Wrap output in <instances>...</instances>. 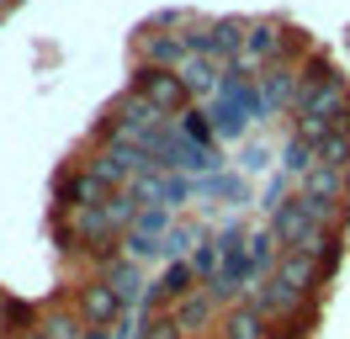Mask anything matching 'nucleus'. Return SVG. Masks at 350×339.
<instances>
[{"mask_svg":"<svg viewBox=\"0 0 350 339\" xmlns=\"http://www.w3.org/2000/svg\"><path fill=\"white\" fill-rule=\"evenodd\" d=\"M133 90H138L149 106H159L165 117H180L186 101H191V96H186V85H180V74H175V69H154V64H138Z\"/></svg>","mask_w":350,"mask_h":339,"instance_id":"1","label":"nucleus"},{"mask_svg":"<svg viewBox=\"0 0 350 339\" xmlns=\"http://www.w3.org/2000/svg\"><path fill=\"white\" fill-rule=\"evenodd\" d=\"M75 313L85 318V329H111L128 308H122V297L111 292L107 281H85V286L75 292Z\"/></svg>","mask_w":350,"mask_h":339,"instance_id":"2","label":"nucleus"},{"mask_svg":"<svg viewBox=\"0 0 350 339\" xmlns=\"http://www.w3.org/2000/svg\"><path fill=\"white\" fill-rule=\"evenodd\" d=\"M271 233L282 239L286 249H303L308 239L319 233V223H313V217H308V207L297 202V196H292V202H282V207L271 212Z\"/></svg>","mask_w":350,"mask_h":339,"instance_id":"3","label":"nucleus"},{"mask_svg":"<svg viewBox=\"0 0 350 339\" xmlns=\"http://www.w3.org/2000/svg\"><path fill=\"white\" fill-rule=\"evenodd\" d=\"M276 281H282L286 292H297V297H313L319 292V275H324V265H319V260H308L303 249H286L282 260H276Z\"/></svg>","mask_w":350,"mask_h":339,"instance_id":"4","label":"nucleus"},{"mask_svg":"<svg viewBox=\"0 0 350 339\" xmlns=\"http://www.w3.org/2000/svg\"><path fill=\"white\" fill-rule=\"evenodd\" d=\"M255 85H260V101L271 106V111H282V106H297V69H286V59L282 64H265L260 74H255Z\"/></svg>","mask_w":350,"mask_h":339,"instance_id":"5","label":"nucleus"},{"mask_svg":"<svg viewBox=\"0 0 350 339\" xmlns=\"http://www.w3.org/2000/svg\"><path fill=\"white\" fill-rule=\"evenodd\" d=\"M191 281H197V271H191L186 260H170V265H165V275H159L149 292H144V302H149V308L170 302V308H175V302H186V297H191Z\"/></svg>","mask_w":350,"mask_h":339,"instance_id":"6","label":"nucleus"},{"mask_svg":"<svg viewBox=\"0 0 350 339\" xmlns=\"http://www.w3.org/2000/svg\"><path fill=\"white\" fill-rule=\"evenodd\" d=\"M180 74V85H186V96H218L223 85V64L213 59V53H191V59L175 69Z\"/></svg>","mask_w":350,"mask_h":339,"instance_id":"7","label":"nucleus"},{"mask_svg":"<svg viewBox=\"0 0 350 339\" xmlns=\"http://www.w3.org/2000/svg\"><path fill=\"white\" fill-rule=\"evenodd\" d=\"M138 53H144V64H154V69H180V64L191 59L186 38H170V32H144V38H138Z\"/></svg>","mask_w":350,"mask_h":339,"instance_id":"8","label":"nucleus"},{"mask_svg":"<svg viewBox=\"0 0 350 339\" xmlns=\"http://www.w3.org/2000/svg\"><path fill=\"white\" fill-rule=\"evenodd\" d=\"M223 339H276V334H271V318L255 302H234L223 313Z\"/></svg>","mask_w":350,"mask_h":339,"instance_id":"9","label":"nucleus"},{"mask_svg":"<svg viewBox=\"0 0 350 339\" xmlns=\"http://www.w3.org/2000/svg\"><path fill=\"white\" fill-rule=\"evenodd\" d=\"M213 318H218V302H213V292H191L186 302H175L170 323H175V329H180L186 339H191V334H202Z\"/></svg>","mask_w":350,"mask_h":339,"instance_id":"10","label":"nucleus"},{"mask_svg":"<svg viewBox=\"0 0 350 339\" xmlns=\"http://www.w3.org/2000/svg\"><path fill=\"white\" fill-rule=\"evenodd\" d=\"M250 302H255V308H260V313L271 318V323H276V318H292V313H297V308H303V302H308V297L286 292V286H282V281H276V275H265V281H260V292L250 297Z\"/></svg>","mask_w":350,"mask_h":339,"instance_id":"11","label":"nucleus"},{"mask_svg":"<svg viewBox=\"0 0 350 339\" xmlns=\"http://www.w3.org/2000/svg\"><path fill=\"white\" fill-rule=\"evenodd\" d=\"M282 254H286V244H282L271 228L250 233V265H255V281H265V275L276 271V260H282Z\"/></svg>","mask_w":350,"mask_h":339,"instance_id":"12","label":"nucleus"},{"mask_svg":"<svg viewBox=\"0 0 350 339\" xmlns=\"http://www.w3.org/2000/svg\"><path fill=\"white\" fill-rule=\"evenodd\" d=\"M38 329V308L22 302V297H5V308H0V339H22Z\"/></svg>","mask_w":350,"mask_h":339,"instance_id":"13","label":"nucleus"},{"mask_svg":"<svg viewBox=\"0 0 350 339\" xmlns=\"http://www.w3.org/2000/svg\"><path fill=\"white\" fill-rule=\"evenodd\" d=\"M101 281H107L111 292L122 297V308H133V302L144 297V275H138V265H133V260H117V265H111Z\"/></svg>","mask_w":350,"mask_h":339,"instance_id":"14","label":"nucleus"},{"mask_svg":"<svg viewBox=\"0 0 350 339\" xmlns=\"http://www.w3.org/2000/svg\"><path fill=\"white\" fill-rule=\"evenodd\" d=\"M128 233L149 239V244H165V239H170V207H154V202H144V212H138V223H133Z\"/></svg>","mask_w":350,"mask_h":339,"instance_id":"15","label":"nucleus"},{"mask_svg":"<svg viewBox=\"0 0 350 339\" xmlns=\"http://www.w3.org/2000/svg\"><path fill=\"white\" fill-rule=\"evenodd\" d=\"M43 334L48 339H85V318L75 313V308H59V313L43 318Z\"/></svg>","mask_w":350,"mask_h":339,"instance_id":"16","label":"nucleus"},{"mask_svg":"<svg viewBox=\"0 0 350 339\" xmlns=\"http://www.w3.org/2000/svg\"><path fill=\"white\" fill-rule=\"evenodd\" d=\"M319 165L350 170V133H329V138H324V148H319Z\"/></svg>","mask_w":350,"mask_h":339,"instance_id":"17","label":"nucleus"},{"mask_svg":"<svg viewBox=\"0 0 350 339\" xmlns=\"http://www.w3.org/2000/svg\"><path fill=\"white\" fill-rule=\"evenodd\" d=\"M202 191H207V196H218V202H244V186L234 180V175H207Z\"/></svg>","mask_w":350,"mask_h":339,"instance_id":"18","label":"nucleus"},{"mask_svg":"<svg viewBox=\"0 0 350 339\" xmlns=\"http://www.w3.org/2000/svg\"><path fill=\"white\" fill-rule=\"evenodd\" d=\"M191 271H197V275H207V281H218V271H223V254H218V244H213V239H207V244H202V249L191 254Z\"/></svg>","mask_w":350,"mask_h":339,"instance_id":"19","label":"nucleus"},{"mask_svg":"<svg viewBox=\"0 0 350 339\" xmlns=\"http://www.w3.org/2000/svg\"><path fill=\"white\" fill-rule=\"evenodd\" d=\"M282 159H286V170H292V175H308V170L319 165V154H313L308 144H297V138H292V144L282 148Z\"/></svg>","mask_w":350,"mask_h":339,"instance_id":"20","label":"nucleus"},{"mask_svg":"<svg viewBox=\"0 0 350 339\" xmlns=\"http://www.w3.org/2000/svg\"><path fill=\"white\" fill-rule=\"evenodd\" d=\"M180 133L191 144H213V122H202V111H180Z\"/></svg>","mask_w":350,"mask_h":339,"instance_id":"21","label":"nucleus"},{"mask_svg":"<svg viewBox=\"0 0 350 339\" xmlns=\"http://www.w3.org/2000/svg\"><path fill=\"white\" fill-rule=\"evenodd\" d=\"M191 244H202V228H191V223H186V228H170V239H165V254H186Z\"/></svg>","mask_w":350,"mask_h":339,"instance_id":"22","label":"nucleus"},{"mask_svg":"<svg viewBox=\"0 0 350 339\" xmlns=\"http://www.w3.org/2000/svg\"><path fill=\"white\" fill-rule=\"evenodd\" d=\"M138 339H186V334L175 329L170 318H154V323H149V329H144V334H138Z\"/></svg>","mask_w":350,"mask_h":339,"instance_id":"23","label":"nucleus"},{"mask_svg":"<svg viewBox=\"0 0 350 339\" xmlns=\"http://www.w3.org/2000/svg\"><path fill=\"white\" fill-rule=\"evenodd\" d=\"M282 196H286V180H271V191H265V207L276 212V207H282Z\"/></svg>","mask_w":350,"mask_h":339,"instance_id":"24","label":"nucleus"},{"mask_svg":"<svg viewBox=\"0 0 350 339\" xmlns=\"http://www.w3.org/2000/svg\"><path fill=\"white\" fill-rule=\"evenodd\" d=\"M244 165L260 170V165H265V148H260V144H250V148H244Z\"/></svg>","mask_w":350,"mask_h":339,"instance_id":"25","label":"nucleus"},{"mask_svg":"<svg viewBox=\"0 0 350 339\" xmlns=\"http://www.w3.org/2000/svg\"><path fill=\"white\" fill-rule=\"evenodd\" d=\"M85 339H111V334H107V329H85Z\"/></svg>","mask_w":350,"mask_h":339,"instance_id":"26","label":"nucleus"},{"mask_svg":"<svg viewBox=\"0 0 350 339\" xmlns=\"http://www.w3.org/2000/svg\"><path fill=\"white\" fill-rule=\"evenodd\" d=\"M22 339H48V334H43V323H38V329H32V334H22Z\"/></svg>","mask_w":350,"mask_h":339,"instance_id":"27","label":"nucleus"},{"mask_svg":"<svg viewBox=\"0 0 350 339\" xmlns=\"http://www.w3.org/2000/svg\"><path fill=\"white\" fill-rule=\"evenodd\" d=\"M0 308H5V297H0Z\"/></svg>","mask_w":350,"mask_h":339,"instance_id":"28","label":"nucleus"}]
</instances>
